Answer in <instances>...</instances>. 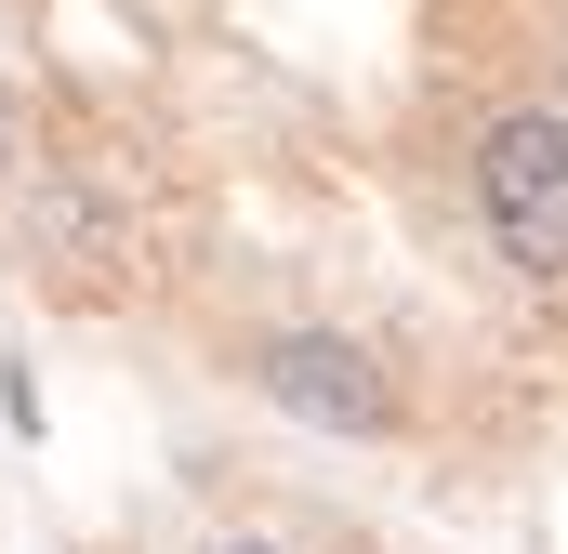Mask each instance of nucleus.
Segmentation results:
<instances>
[{
    "label": "nucleus",
    "instance_id": "1",
    "mask_svg": "<svg viewBox=\"0 0 568 554\" xmlns=\"http://www.w3.org/2000/svg\"><path fill=\"white\" fill-rule=\"evenodd\" d=\"M476 212L516 277H568V106H516L476 145Z\"/></svg>",
    "mask_w": 568,
    "mask_h": 554
},
{
    "label": "nucleus",
    "instance_id": "2",
    "mask_svg": "<svg viewBox=\"0 0 568 554\" xmlns=\"http://www.w3.org/2000/svg\"><path fill=\"white\" fill-rule=\"evenodd\" d=\"M252 383H265L291 422H317V435H384V422H397L371 343H344V330H278V343L252 357Z\"/></svg>",
    "mask_w": 568,
    "mask_h": 554
},
{
    "label": "nucleus",
    "instance_id": "3",
    "mask_svg": "<svg viewBox=\"0 0 568 554\" xmlns=\"http://www.w3.org/2000/svg\"><path fill=\"white\" fill-rule=\"evenodd\" d=\"M225 554H278V542H225Z\"/></svg>",
    "mask_w": 568,
    "mask_h": 554
}]
</instances>
